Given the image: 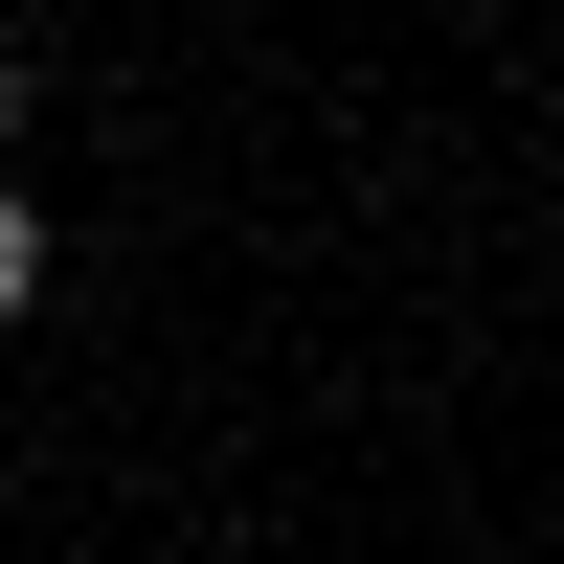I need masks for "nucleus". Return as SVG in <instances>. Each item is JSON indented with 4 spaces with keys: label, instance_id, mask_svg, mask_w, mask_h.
Listing matches in <instances>:
<instances>
[{
    "label": "nucleus",
    "instance_id": "nucleus-1",
    "mask_svg": "<svg viewBox=\"0 0 564 564\" xmlns=\"http://www.w3.org/2000/svg\"><path fill=\"white\" fill-rule=\"evenodd\" d=\"M23 294H45V204L0 181V316H23Z\"/></svg>",
    "mask_w": 564,
    "mask_h": 564
},
{
    "label": "nucleus",
    "instance_id": "nucleus-2",
    "mask_svg": "<svg viewBox=\"0 0 564 564\" xmlns=\"http://www.w3.org/2000/svg\"><path fill=\"white\" fill-rule=\"evenodd\" d=\"M0 135H23V45H0Z\"/></svg>",
    "mask_w": 564,
    "mask_h": 564
}]
</instances>
